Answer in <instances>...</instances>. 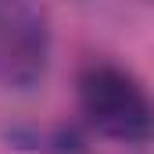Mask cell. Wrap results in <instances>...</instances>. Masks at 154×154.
I'll return each instance as SVG.
<instances>
[{
	"label": "cell",
	"instance_id": "obj_2",
	"mask_svg": "<svg viewBox=\"0 0 154 154\" xmlns=\"http://www.w3.org/2000/svg\"><path fill=\"white\" fill-rule=\"evenodd\" d=\"M50 57V29L32 0H0V86L32 90Z\"/></svg>",
	"mask_w": 154,
	"mask_h": 154
},
{
	"label": "cell",
	"instance_id": "obj_1",
	"mask_svg": "<svg viewBox=\"0 0 154 154\" xmlns=\"http://www.w3.org/2000/svg\"><path fill=\"white\" fill-rule=\"evenodd\" d=\"M79 100L90 125L118 143H147L154 136V100L122 68H90L79 82Z\"/></svg>",
	"mask_w": 154,
	"mask_h": 154
}]
</instances>
